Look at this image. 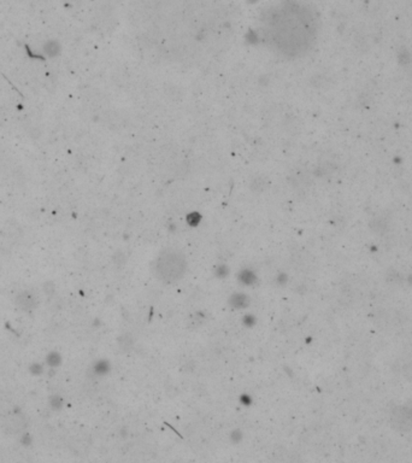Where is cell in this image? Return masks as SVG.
Returning a JSON list of instances; mask_svg holds the SVG:
<instances>
[{
	"label": "cell",
	"mask_w": 412,
	"mask_h": 463,
	"mask_svg": "<svg viewBox=\"0 0 412 463\" xmlns=\"http://www.w3.org/2000/svg\"><path fill=\"white\" fill-rule=\"evenodd\" d=\"M187 269V261L176 251L160 254L153 263V273L159 281L173 284L183 278Z\"/></svg>",
	"instance_id": "obj_1"
},
{
	"label": "cell",
	"mask_w": 412,
	"mask_h": 463,
	"mask_svg": "<svg viewBox=\"0 0 412 463\" xmlns=\"http://www.w3.org/2000/svg\"><path fill=\"white\" fill-rule=\"evenodd\" d=\"M251 303V299L245 293L236 292L233 293L229 298H228V304L233 310H243V309L249 308Z\"/></svg>",
	"instance_id": "obj_2"
},
{
	"label": "cell",
	"mask_w": 412,
	"mask_h": 463,
	"mask_svg": "<svg viewBox=\"0 0 412 463\" xmlns=\"http://www.w3.org/2000/svg\"><path fill=\"white\" fill-rule=\"evenodd\" d=\"M237 280L244 286H253L258 281V278L252 269H243L237 275Z\"/></svg>",
	"instance_id": "obj_3"
},
{
	"label": "cell",
	"mask_w": 412,
	"mask_h": 463,
	"mask_svg": "<svg viewBox=\"0 0 412 463\" xmlns=\"http://www.w3.org/2000/svg\"><path fill=\"white\" fill-rule=\"evenodd\" d=\"M229 266L226 264H219L215 268V276L219 279H226L229 275Z\"/></svg>",
	"instance_id": "obj_4"
},
{
	"label": "cell",
	"mask_w": 412,
	"mask_h": 463,
	"mask_svg": "<svg viewBox=\"0 0 412 463\" xmlns=\"http://www.w3.org/2000/svg\"><path fill=\"white\" fill-rule=\"evenodd\" d=\"M256 322H257V320H256V316H253V315H246V316H244V319H243V324L244 326H246V327H249V328H252L254 325H256Z\"/></svg>",
	"instance_id": "obj_5"
},
{
	"label": "cell",
	"mask_w": 412,
	"mask_h": 463,
	"mask_svg": "<svg viewBox=\"0 0 412 463\" xmlns=\"http://www.w3.org/2000/svg\"><path fill=\"white\" fill-rule=\"evenodd\" d=\"M230 437H232L233 443H235V444H237V443H240L241 441H243L244 434H243V432L239 431V429H236V431H234L232 433V435H230Z\"/></svg>",
	"instance_id": "obj_6"
},
{
	"label": "cell",
	"mask_w": 412,
	"mask_h": 463,
	"mask_svg": "<svg viewBox=\"0 0 412 463\" xmlns=\"http://www.w3.org/2000/svg\"><path fill=\"white\" fill-rule=\"evenodd\" d=\"M276 281H277V284L281 285V286L286 285V284H287V281H288L287 275H286V274H280V275H279V278H277Z\"/></svg>",
	"instance_id": "obj_7"
},
{
	"label": "cell",
	"mask_w": 412,
	"mask_h": 463,
	"mask_svg": "<svg viewBox=\"0 0 412 463\" xmlns=\"http://www.w3.org/2000/svg\"><path fill=\"white\" fill-rule=\"evenodd\" d=\"M243 402L245 405H250L252 403V399H251L247 395H243Z\"/></svg>",
	"instance_id": "obj_8"
}]
</instances>
